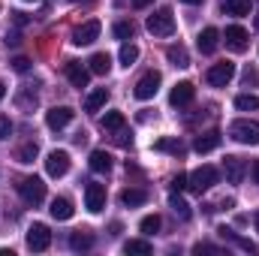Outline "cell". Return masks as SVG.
Returning <instances> with one entry per match:
<instances>
[{"instance_id": "6da1fadb", "label": "cell", "mask_w": 259, "mask_h": 256, "mask_svg": "<svg viewBox=\"0 0 259 256\" xmlns=\"http://www.w3.org/2000/svg\"><path fill=\"white\" fill-rule=\"evenodd\" d=\"M229 139H235L241 145H259V124L247 121V118H238L229 124Z\"/></svg>"}, {"instance_id": "7a4b0ae2", "label": "cell", "mask_w": 259, "mask_h": 256, "mask_svg": "<svg viewBox=\"0 0 259 256\" xmlns=\"http://www.w3.org/2000/svg\"><path fill=\"white\" fill-rule=\"evenodd\" d=\"M148 30L154 36H172L175 33V15H172V9H157L154 15H148Z\"/></svg>"}, {"instance_id": "3957f363", "label": "cell", "mask_w": 259, "mask_h": 256, "mask_svg": "<svg viewBox=\"0 0 259 256\" xmlns=\"http://www.w3.org/2000/svg\"><path fill=\"white\" fill-rule=\"evenodd\" d=\"M18 196L27 202V205H39L42 199H46V184H42V178H21L18 181Z\"/></svg>"}, {"instance_id": "277c9868", "label": "cell", "mask_w": 259, "mask_h": 256, "mask_svg": "<svg viewBox=\"0 0 259 256\" xmlns=\"http://www.w3.org/2000/svg\"><path fill=\"white\" fill-rule=\"evenodd\" d=\"M217 181H220V172H217L214 166H199L193 175H190V190L202 196L205 190H211Z\"/></svg>"}, {"instance_id": "5b68a950", "label": "cell", "mask_w": 259, "mask_h": 256, "mask_svg": "<svg viewBox=\"0 0 259 256\" xmlns=\"http://www.w3.org/2000/svg\"><path fill=\"white\" fill-rule=\"evenodd\" d=\"M232 75H235V64L223 61V64H214L205 72V81H208L211 88H226V84L232 81Z\"/></svg>"}, {"instance_id": "8992f818", "label": "cell", "mask_w": 259, "mask_h": 256, "mask_svg": "<svg viewBox=\"0 0 259 256\" xmlns=\"http://www.w3.org/2000/svg\"><path fill=\"white\" fill-rule=\"evenodd\" d=\"M49 244H52V229L46 223H33L27 229V247L39 253V250H49Z\"/></svg>"}, {"instance_id": "52a82bcc", "label": "cell", "mask_w": 259, "mask_h": 256, "mask_svg": "<svg viewBox=\"0 0 259 256\" xmlns=\"http://www.w3.org/2000/svg\"><path fill=\"white\" fill-rule=\"evenodd\" d=\"M160 72H145L139 81H136V88H133V94H136V100H151L157 91H160Z\"/></svg>"}, {"instance_id": "ba28073f", "label": "cell", "mask_w": 259, "mask_h": 256, "mask_svg": "<svg viewBox=\"0 0 259 256\" xmlns=\"http://www.w3.org/2000/svg\"><path fill=\"white\" fill-rule=\"evenodd\" d=\"M46 172L52 178H64L66 172H69V154L66 151H52L46 157Z\"/></svg>"}, {"instance_id": "9c48e42d", "label": "cell", "mask_w": 259, "mask_h": 256, "mask_svg": "<svg viewBox=\"0 0 259 256\" xmlns=\"http://www.w3.org/2000/svg\"><path fill=\"white\" fill-rule=\"evenodd\" d=\"M100 30H103V27H100V21H97V18H91V21H84L81 27H75V30H72V42H75V46H91V42L100 36Z\"/></svg>"}, {"instance_id": "30bf717a", "label": "cell", "mask_w": 259, "mask_h": 256, "mask_svg": "<svg viewBox=\"0 0 259 256\" xmlns=\"http://www.w3.org/2000/svg\"><path fill=\"white\" fill-rule=\"evenodd\" d=\"M196 97V88L190 81H178L175 88H172V94H169V103L175 106V109H184V106H190Z\"/></svg>"}, {"instance_id": "8fae6325", "label": "cell", "mask_w": 259, "mask_h": 256, "mask_svg": "<svg viewBox=\"0 0 259 256\" xmlns=\"http://www.w3.org/2000/svg\"><path fill=\"white\" fill-rule=\"evenodd\" d=\"M223 42H226L229 52H244V49H247V30H244L241 24H232V27H226Z\"/></svg>"}, {"instance_id": "7c38bea8", "label": "cell", "mask_w": 259, "mask_h": 256, "mask_svg": "<svg viewBox=\"0 0 259 256\" xmlns=\"http://www.w3.org/2000/svg\"><path fill=\"white\" fill-rule=\"evenodd\" d=\"M84 205H88V211L100 214L106 208V187L103 184H88L84 187Z\"/></svg>"}, {"instance_id": "4fadbf2b", "label": "cell", "mask_w": 259, "mask_h": 256, "mask_svg": "<svg viewBox=\"0 0 259 256\" xmlns=\"http://www.w3.org/2000/svg\"><path fill=\"white\" fill-rule=\"evenodd\" d=\"M72 115H75V112H72L69 106H55V109L46 112V124H49L52 130H64L66 124L72 121Z\"/></svg>"}, {"instance_id": "5bb4252c", "label": "cell", "mask_w": 259, "mask_h": 256, "mask_svg": "<svg viewBox=\"0 0 259 256\" xmlns=\"http://www.w3.org/2000/svg\"><path fill=\"white\" fill-rule=\"evenodd\" d=\"M66 78H69L72 88H88V81H91V69L81 66L78 61H69V64H66Z\"/></svg>"}, {"instance_id": "9a60e30c", "label": "cell", "mask_w": 259, "mask_h": 256, "mask_svg": "<svg viewBox=\"0 0 259 256\" xmlns=\"http://www.w3.org/2000/svg\"><path fill=\"white\" fill-rule=\"evenodd\" d=\"M217 46H220V30H217V27H205V30L199 33V52H202V55H214Z\"/></svg>"}, {"instance_id": "2e32d148", "label": "cell", "mask_w": 259, "mask_h": 256, "mask_svg": "<svg viewBox=\"0 0 259 256\" xmlns=\"http://www.w3.org/2000/svg\"><path fill=\"white\" fill-rule=\"evenodd\" d=\"M244 160L241 157H226V163H223V172H226V181L229 184H241V178H244Z\"/></svg>"}, {"instance_id": "e0dca14e", "label": "cell", "mask_w": 259, "mask_h": 256, "mask_svg": "<svg viewBox=\"0 0 259 256\" xmlns=\"http://www.w3.org/2000/svg\"><path fill=\"white\" fill-rule=\"evenodd\" d=\"M220 133L217 130H208V133H202V136H196V142H193V148L199 151V154H208V151H214L217 145H220Z\"/></svg>"}, {"instance_id": "ac0fdd59", "label": "cell", "mask_w": 259, "mask_h": 256, "mask_svg": "<svg viewBox=\"0 0 259 256\" xmlns=\"http://www.w3.org/2000/svg\"><path fill=\"white\" fill-rule=\"evenodd\" d=\"M106 103H109V91H106V88H97V91L84 100V112H100Z\"/></svg>"}, {"instance_id": "d6986e66", "label": "cell", "mask_w": 259, "mask_h": 256, "mask_svg": "<svg viewBox=\"0 0 259 256\" xmlns=\"http://www.w3.org/2000/svg\"><path fill=\"white\" fill-rule=\"evenodd\" d=\"M166 58H169V64L172 66H190V55H187V49L184 46H169L166 49Z\"/></svg>"}, {"instance_id": "ffe728a7", "label": "cell", "mask_w": 259, "mask_h": 256, "mask_svg": "<svg viewBox=\"0 0 259 256\" xmlns=\"http://www.w3.org/2000/svg\"><path fill=\"white\" fill-rule=\"evenodd\" d=\"M88 64H91V66H88V69H91L94 75H106V72L112 69V58H109L106 52H97V55H94V58H91Z\"/></svg>"}, {"instance_id": "44dd1931", "label": "cell", "mask_w": 259, "mask_h": 256, "mask_svg": "<svg viewBox=\"0 0 259 256\" xmlns=\"http://www.w3.org/2000/svg\"><path fill=\"white\" fill-rule=\"evenodd\" d=\"M49 211H52L55 220H69V217H72V202L64 199V196H61V199H52V208H49Z\"/></svg>"}, {"instance_id": "7402d4cb", "label": "cell", "mask_w": 259, "mask_h": 256, "mask_svg": "<svg viewBox=\"0 0 259 256\" xmlns=\"http://www.w3.org/2000/svg\"><path fill=\"white\" fill-rule=\"evenodd\" d=\"M91 169L100 172V175L109 172V169H112V154H109V151H94V154H91Z\"/></svg>"}, {"instance_id": "603a6c76", "label": "cell", "mask_w": 259, "mask_h": 256, "mask_svg": "<svg viewBox=\"0 0 259 256\" xmlns=\"http://www.w3.org/2000/svg\"><path fill=\"white\" fill-rule=\"evenodd\" d=\"M121 202H124L127 208L145 205V202H148V193H145V190H139V187H127V190L121 193Z\"/></svg>"}, {"instance_id": "cb8c5ba5", "label": "cell", "mask_w": 259, "mask_h": 256, "mask_svg": "<svg viewBox=\"0 0 259 256\" xmlns=\"http://www.w3.org/2000/svg\"><path fill=\"white\" fill-rule=\"evenodd\" d=\"M124 253H130V256H148V253H151V241H145V238H130L127 244H124Z\"/></svg>"}, {"instance_id": "d4e9b609", "label": "cell", "mask_w": 259, "mask_h": 256, "mask_svg": "<svg viewBox=\"0 0 259 256\" xmlns=\"http://www.w3.org/2000/svg\"><path fill=\"white\" fill-rule=\"evenodd\" d=\"M69 247L72 250H91L94 247V235L91 232H72L69 235Z\"/></svg>"}, {"instance_id": "484cf974", "label": "cell", "mask_w": 259, "mask_h": 256, "mask_svg": "<svg viewBox=\"0 0 259 256\" xmlns=\"http://www.w3.org/2000/svg\"><path fill=\"white\" fill-rule=\"evenodd\" d=\"M235 109H238V112H256L259 97L256 94H238V97H235Z\"/></svg>"}, {"instance_id": "4316f807", "label": "cell", "mask_w": 259, "mask_h": 256, "mask_svg": "<svg viewBox=\"0 0 259 256\" xmlns=\"http://www.w3.org/2000/svg\"><path fill=\"white\" fill-rule=\"evenodd\" d=\"M217 232H220V238H229V241H235V244H238L241 250H247V253H253V250H256V244H253V241H247V238H238V235H235L232 229H226V226H220Z\"/></svg>"}, {"instance_id": "83f0119b", "label": "cell", "mask_w": 259, "mask_h": 256, "mask_svg": "<svg viewBox=\"0 0 259 256\" xmlns=\"http://www.w3.org/2000/svg\"><path fill=\"white\" fill-rule=\"evenodd\" d=\"M223 12L226 15H250V0H226Z\"/></svg>"}, {"instance_id": "f1b7e54d", "label": "cell", "mask_w": 259, "mask_h": 256, "mask_svg": "<svg viewBox=\"0 0 259 256\" xmlns=\"http://www.w3.org/2000/svg\"><path fill=\"white\" fill-rule=\"evenodd\" d=\"M169 205H172V211H175L181 220H190V205H187L178 193H172V196H169Z\"/></svg>"}, {"instance_id": "f546056e", "label": "cell", "mask_w": 259, "mask_h": 256, "mask_svg": "<svg viewBox=\"0 0 259 256\" xmlns=\"http://www.w3.org/2000/svg\"><path fill=\"white\" fill-rule=\"evenodd\" d=\"M15 160H18V163H33V160H36V142L21 145V148L15 151Z\"/></svg>"}, {"instance_id": "4dcf8cb0", "label": "cell", "mask_w": 259, "mask_h": 256, "mask_svg": "<svg viewBox=\"0 0 259 256\" xmlns=\"http://www.w3.org/2000/svg\"><path fill=\"white\" fill-rule=\"evenodd\" d=\"M160 226H163V220H160L157 214H148V217H142V223H139V229H142L145 235H154V232H160Z\"/></svg>"}, {"instance_id": "1f68e13d", "label": "cell", "mask_w": 259, "mask_h": 256, "mask_svg": "<svg viewBox=\"0 0 259 256\" xmlns=\"http://www.w3.org/2000/svg\"><path fill=\"white\" fill-rule=\"evenodd\" d=\"M118 58H121V64H124V66H133L136 61H139V49H136L133 42H124V46H121V55H118Z\"/></svg>"}, {"instance_id": "d6a6232c", "label": "cell", "mask_w": 259, "mask_h": 256, "mask_svg": "<svg viewBox=\"0 0 259 256\" xmlns=\"http://www.w3.org/2000/svg\"><path fill=\"white\" fill-rule=\"evenodd\" d=\"M154 148H157V151H169V154H178V157L184 154V145H181L178 139H160Z\"/></svg>"}, {"instance_id": "836d02e7", "label": "cell", "mask_w": 259, "mask_h": 256, "mask_svg": "<svg viewBox=\"0 0 259 256\" xmlns=\"http://www.w3.org/2000/svg\"><path fill=\"white\" fill-rule=\"evenodd\" d=\"M124 115L121 112H109L106 118H103V130H124Z\"/></svg>"}, {"instance_id": "e575fe53", "label": "cell", "mask_w": 259, "mask_h": 256, "mask_svg": "<svg viewBox=\"0 0 259 256\" xmlns=\"http://www.w3.org/2000/svg\"><path fill=\"white\" fill-rule=\"evenodd\" d=\"M115 36H118V39H133V36H136L133 21H118V24H115Z\"/></svg>"}, {"instance_id": "d590c367", "label": "cell", "mask_w": 259, "mask_h": 256, "mask_svg": "<svg viewBox=\"0 0 259 256\" xmlns=\"http://www.w3.org/2000/svg\"><path fill=\"white\" fill-rule=\"evenodd\" d=\"M169 187H172V193H181V190H187V187H190V178H187L184 172H178V175L172 178V184H169Z\"/></svg>"}, {"instance_id": "8d00e7d4", "label": "cell", "mask_w": 259, "mask_h": 256, "mask_svg": "<svg viewBox=\"0 0 259 256\" xmlns=\"http://www.w3.org/2000/svg\"><path fill=\"white\" fill-rule=\"evenodd\" d=\"M12 69L15 72H27L30 69V58H12Z\"/></svg>"}, {"instance_id": "74e56055", "label": "cell", "mask_w": 259, "mask_h": 256, "mask_svg": "<svg viewBox=\"0 0 259 256\" xmlns=\"http://www.w3.org/2000/svg\"><path fill=\"white\" fill-rule=\"evenodd\" d=\"M9 133H12V124H9V118H0V142H3V139H9Z\"/></svg>"}, {"instance_id": "f35d334b", "label": "cell", "mask_w": 259, "mask_h": 256, "mask_svg": "<svg viewBox=\"0 0 259 256\" xmlns=\"http://www.w3.org/2000/svg\"><path fill=\"white\" fill-rule=\"evenodd\" d=\"M3 42H6V46H18V42H21V33H18V30H12V33L6 30V39H3Z\"/></svg>"}, {"instance_id": "ab89813d", "label": "cell", "mask_w": 259, "mask_h": 256, "mask_svg": "<svg viewBox=\"0 0 259 256\" xmlns=\"http://www.w3.org/2000/svg\"><path fill=\"white\" fill-rule=\"evenodd\" d=\"M193 253H217V247L214 244H196Z\"/></svg>"}, {"instance_id": "60d3db41", "label": "cell", "mask_w": 259, "mask_h": 256, "mask_svg": "<svg viewBox=\"0 0 259 256\" xmlns=\"http://www.w3.org/2000/svg\"><path fill=\"white\" fill-rule=\"evenodd\" d=\"M12 15H15V24H18V27L27 24V15H24V12H12Z\"/></svg>"}, {"instance_id": "b9f144b4", "label": "cell", "mask_w": 259, "mask_h": 256, "mask_svg": "<svg viewBox=\"0 0 259 256\" xmlns=\"http://www.w3.org/2000/svg\"><path fill=\"white\" fill-rule=\"evenodd\" d=\"M151 3H154V0H133L136 9H145V6H151Z\"/></svg>"}, {"instance_id": "7bdbcfd3", "label": "cell", "mask_w": 259, "mask_h": 256, "mask_svg": "<svg viewBox=\"0 0 259 256\" xmlns=\"http://www.w3.org/2000/svg\"><path fill=\"white\" fill-rule=\"evenodd\" d=\"M253 178H256V184H259V160L253 163Z\"/></svg>"}, {"instance_id": "ee69618b", "label": "cell", "mask_w": 259, "mask_h": 256, "mask_svg": "<svg viewBox=\"0 0 259 256\" xmlns=\"http://www.w3.org/2000/svg\"><path fill=\"white\" fill-rule=\"evenodd\" d=\"M181 3H187V6H196V3H202V0H181Z\"/></svg>"}, {"instance_id": "f6af8a7d", "label": "cell", "mask_w": 259, "mask_h": 256, "mask_svg": "<svg viewBox=\"0 0 259 256\" xmlns=\"http://www.w3.org/2000/svg\"><path fill=\"white\" fill-rule=\"evenodd\" d=\"M3 97H6V88H3V84H0V100H3Z\"/></svg>"}, {"instance_id": "bcb514c9", "label": "cell", "mask_w": 259, "mask_h": 256, "mask_svg": "<svg viewBox=\"0 0 259 256\" xmlns=\"http://www.w3.org/2000/svg\"><path fill=\"white\" fill-rule=\"evenodd\" d=\"M72 3H94V0H72Z\"/></svg>"}, {"instance_id": "7dc6e473", "label": "cell", "mask_w": 259, "mask_h": 256, "mask_svg": "<svg viewBox=\"0 0 259 256\" xmlns=\"http://www.w3.org/2000/svg\"><path fill=\"white\" fill-rule=\"evenodd\" d=\"M253 223H256V229H259V211H256V217H253Z\"/></svg>"}, {"instance_id": "c3c4849f", "label": "cell", "mask_w": 259, "mask_h": 256, "mask_svg": "<svg viewBox=\"0 0 259 256\" xmlns=\"http://www.w3.org/2000/svg\"><path fill=\"white\" fill-rule=\"evenodd\" d=\"M24 3H36V0H24Z\"/></svg>"}, {"instance_id": "681fc988", "label": "cell", "mask_w": 259, "mask_h": 256, "mask_svg": "<svg viewBox=\"0 0 259 256\" xmlns=\"http://www.w3.org/2000/svg\"><path fill=\"white\" fill-rule=\"evenodd\" d=\"M256 27H259V15H256Z\"/></svg>"}]
</instances>
